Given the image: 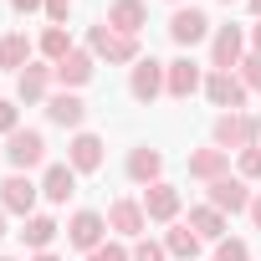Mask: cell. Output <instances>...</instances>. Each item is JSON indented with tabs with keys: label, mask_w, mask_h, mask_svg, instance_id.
Here are the masks:
<instances>
[{
	"label": "cell",
	"mask_w": 261,
	"mask_h": 261,
	"mask_svg": "<svg viewBox=\"0 0 261 261\" xmlns=\"http://www.w3.org/2000/svg\"><path fill=\"white\" fill-rule=\"evenodd\" d=\"M205 97L220 108V113H246V82L236 72H205Z\"/></svg>",
	"instance_id": "10"
},
{
	"label": "cell",
	"mask_w": 261,
	"mask_h": 261,
	"mask_svg": "<svg viewBox=\"0 0 261 261\" xmlns=\"http://www.w3.org/2000/svg\"><path fill=\"white\" fill-rule=\"evenodd\" d=\"M0 236H6V210H0Z\"/></svg>",
	"instance_id": "39"
},
{
	"label": "cell",
	"mask_w": 261,
	"mask_h": 261,
	"mask_svg": "<svg viewBox=\"0 0 261 261\" xmlns=\"http://www.w3.org/2000/svg\"><path fill=\"white\" fill-rule=\"evenodd\" d=\"M220 6H236V0H220Z\"/></svg>",
	"instance_id": "40"
},
{
	"label": "cell",
	"mask_w": 261,
	"mask_h": 261,
	"mask_svg": "<svg viewBox=\"0 0 261 261\" xmlns=\"http://www.w3.org/2000/svg\"><path fill=\"white\" fill-rule=\"evenodd\" d=\"M51 72H57L62 92H77V87H87V82H92V72H97V57H92L87 46H72V51H67V57H62Z\"/></svg>",
	"instance_id": "13"
},
{
	"label": "cell",
	"mask_w": 261,
	"mask_h": 261,
	"mask_svg": "<svg viewBox=\"0 0 261 261\" xmlns=\"http://www.w3.org/2000/svg\"><path fill=\"white\" fill-rule=\"evenodd\" d=\"M16 128H21V108H16L11 97H0V139H11Z\"/></svg>",
	"instance_id": "31"
},
{
	"label": "cell",
	"mask_w": 261,
	"mask_h": 261,
	"mask_svg": "<svg viewBox=\"0 0 261 261\" xmlns=\"http://www.w3.org/2000/svg\"><path fill=\"white\" fill-rule=\"evenodd\" d=\"M164 92H169L174 102H190L195 92H205V67H200V62H190V57L164 62Z\"/></svg>",
	"instance_id": "8"
},
{
	"label": "cell",
	"mask_w": 261,
	"mask_h": 261,
	"mask_svg": "<svg viewBox=\"0 0 261 261\" xmlns=\"http://www.w3.org/2000/svg\"><path fill=\"white\" fill-rule=\"evenodd\" d=\"M174 6H185V0H174Z\"/></svg>",
	"instance_id": "42"
},
{
	"label": "cell",
	"mask_w": 261,
	"mask_h": 261,
	"mask_svg": "<svg viewBox=\"0 0 261 261\" xmlns=\"http://www.w3.org/2000/svg\"><path fill=\"white\" fill-rule=\"evenodd\" d=\"M102 241H108V215H97V210H77V215L67 220V246H77L82 256L97 251Z\"/></svg>",
	"instance_id": "11"
},
{
	"label": "cell",
	"mask_w": 261,
	"mask_h": 261,
	"mask_svg": "<svg viewBox=\"0 0 261 261\" xmlns=\"http://www.w3.org/2000/svg\"><path fill=\"white\" fill-rule=\"evenodd\" d=\"M246 11H251V16H256V21H261V0H246Z\"/></svg>",
	"instance_id": "37"
},
{
	"label": "cell",
	"mask_w": 261,
	"mask_h": 261,
	"mask_svg": "<svg viewBox=\"0 0 261 261\" xmlns=\"http://www.w3.org/2000/svg\"><path fill=\"white\" fill-rule=\"evenodd\" d=\"M185 164H190V179H200V185H215V179L230 174V154L215 149V144H210V149H195Z\"/></svg>",
	"instance_id": "20"
},
{
	"label": "cell",
	"mask_w": 261,
	"mask_h": 261,
	"mask_svg": "<svg viewBox=\"0 0 261 261\" xmlns=\"http://www.w3.org/2000/svg\"><path fill=\"white\" fill-rule=\"evenodd\" d=\"M31 51H36V41H31L26 31H6V36H0V67L26 72V67H31Z\"/></svg>",
	"instance_id": "22"
},
{
	"label": "cell",
	"mask_w": 261,
	"mask_h": 261,
	"mask_svg": "<svg viewBox=\"0 0 261 261\" xmlns=\"http://www.w3.org/2000/svg\"><path fill=\"white\" fill-rule=\"evenodd\" d=\"M36 51H41V62H51V67H57V62L72 51V31H67V26H46V31L36 36Z\"/></svg>",
	"instance_id": "26"
},
{
	"label": "cell",
	"mask_w": 261,
	"mask_h": 261,
	"mask_svg": "<svg viewBox=\"0 0 261 261\" xmlns=\"http://www.w3.org/2000/svg\"><path fill=\"white\" fill-rule=\"evenodd\" d=\"M0 261H16V256H0Z\"/></svg>",
	"instance_id": "41"
},
{
	"label": "cell",
	"mask_w": 261,
	"mask_h": 261,
	"mask_svg": "<svg viewBox=\"0 0 261 261\" xmlns=\"http://www.w3.org/2000/svg\"><path fill=\"white\" fill-rule=\"evenodd\" d=\"M190 230H195L200 241H210V246H215V241H225L230 220H225V215H220L215 205H195V210H190Z\"/></svg>",
	"instance_id": "23"
},
{
	"label": "cell",
	"mask_w": 261,
	"mask_h": 261,
	"mask_svg": "<svg viewBox=\"0 0 261 261\" xmlns=\"http://www.w3.org/2000/svg\"><path fill=\"white\" fill-rule=\"evenodd\" d=\"M36 200H41V185L31 174H6V179H0V210H6V215L31 220L36 215Z\"/></svg>",
	"instance_id": "5"
},
{
	"label": "cell",
	"mask_w": 261,
	"mask_h": 261,
	"mask_svg": "<svg viewBox=\"0 0 261 261\" xmlns=\"http://www.w3.org/2000/svg\"><path fill=\"white\" fill-rule=\"evenodd\" d=\"M31 261H62V256H51V251H36V256H31Z\"/></svg>",
	"instance_id": "38"
},
{
	"label": "cell",
	"mask_w": 261,
	"mask_h": 261,
	"mask_svg": "<svg viewBox=\"0 0 261 261\" xmlns=\"http://www.w3.org/2000/svg\"><path fill=\"white\" fill-rule=\"evenodd\" d=\"M134 261H169V251H164V241H139Z\"/></svg>",
	"instance_id": "32"
},
{
	"label": "cell",
	"mask_w": 261,
	"mask_h": 261,
	"mask_svg": "<svg viewBox=\"0 0 261 261\" xmlns=\"http://www.w3.org/2000/svg\"><path fill=\"white\" fill-rule=\"evenodd\" d=\"M246 41H251V51H256V57H261V21H256V26H251V31H246Z\"/></svg>",
	"instance_id": "36"
},
{
	"label": "cell",
	"mask_w": 261,
	"mask_h": 261,
	"mask_svg": "<svg viewBox=\"0 0 261 261\" xmlns=\"http://www.w3.org/2000/svg\"><path fill=\"white\" fill-rule=\"evenodd\" d=\"M108 230H118L123 241H139L144 230H149V215H144V200H113L108 205Z\"/></svg>",
	"instance_id": "14"
},
{
	"label": "cell",
	"mask_w": 261,
	"mask_h": 261,
	"mask_svg": "<svg viewBox=\"0 0 261 261\" xmlns=\"http://www.w3.org/2000/svg\"><path fill=\"white\" fill-rule=\"evenodd\" d=\"M246 215H251V225L261 230V190H256V200H251V210H246Z\"/></svg>",
	"instance_id": "35"
},
{
	"label": "cell",
	"mask_w": 261,
	"mask_h": 261,
	"mask_svg": "<svg viewBox=\"0 0 261 261\" xmlns=\"http://www.w3.org/2000/svg\"><path fill=\"white\" fill-rule=\"evenodd\" d=\"M210 144L225 149V154L256 149V144H261V118H256V113H220L215 128H210Z\"/></svg>",
	"instance_id": "1"
},
{
	"label": "cell",
	"mask_w": 261,
	"mask_h": 261,
	"mask_svg": "<svg viewBox=\"0 0 261 261\" xmlns=\"http://www.w3.org/2000/svg\"><path fill=\"white\" fill-rule=\"evenodd\" d=\"M72 6H77V0H46V21H51V26H67Z\"/></svg>",
	"instance_id": "33"
},
{
	"label": "cell",
	"mask_w": 261,
	"mask_h": 261,
	"mask_svg": "<svg viewBox=\"0 0 261 261\" xmlns=\"http://www.w3.org/2000/svg\"><path fill=\"white\" fill-rule=\"evenodd\" d=\"M210 36H215V26H210V16H205L200 6H179V11L169 16V41H174V46L190 51V46H200V41H210Z\"/></svg>",
	"instance_id": "6"
},
{
	"label": "cell",
	"mask_w": 261,
	"mask_h": 261,
	"mask_svg": "<svg viewBox=\"0 0 261 261\" xmlns=\"http://www.w3.org/2000/svg\"><path fill=\"white\" fill-rule=\"evenodd\" d=\"M123 169H128V179H134V185L149 190V185L164 179V154L149 149V144H139V149H128V164H123Z\"/></svg>",
	"instance_id": "18"
},
{
	"label": "cell",
	"mask_w": 261,
	"mask_h": 261,
	"mask_svg": "<svg viewBox=\"0 0 261 261\" xmlns=\"http://www.w3.org/2000/svg\"><path fill=\"white\" fill-rule=\"evenodd\" d=\"M57 236H62V225H57L51 215H31V220H21V241H26L31 256H36V251H51Z\"/></svg>",
	"instance_id": "24"
},
{
	"label": "cell",
	"mask_w": 261,
	"mask_h": 261,
	"mask_svg": "<svg viewBox=\"0 0 261 261\" xmlns=\"http://www.w3.org/2000/svg\"><path fill=\"white\" fill-rule=\"evenodd\" d=\"M87 261H134V251H128L123 241H102L97 251H87Z\"/></svg>",
	"instance_id": "30"
},
{
	"label": "cell",
	"mask_w": 261,
	"mask_h": 261,
	"mask_svg": "<svg viewBox=\"0 0 261 261\" xmlns=\"http://www.w3.org/2000/svg\"><path fill=\"white\" fill-rule=\"evenodd\" d=\"M236 77L246 82V92H261V57H256V51H246V57H241V67H236Z\"/></svg>",
	"instance_id": "28"
},
{
	"label": "cell",
	"mask_w": 261,
	"mask_h": 261,
	"mask_svg": "<svg viewBox=\"0 0 261 261\" xmlns=\"http://www.w3.org/2000/svg\"><path fill=\"white\" fill-rule=\"evenodd\" d=\"M236 174H241L246 185H251V179H261V144H256V149H241V154H236Z\"/></svg>",
	"instance_id": "27"
},
{
	"label": "cell",
	"mask_w": 261,
	"mask_h": 261,
	"mask_svg": "<svg viewBox=\"0 0 261 261\" xmlns=\"http://www.w3.org/2000/svg\"><path fill=\"white\" fill-rule=\"evenodd\" d=\"M87 51H92L97 62H113V67H134V62H139V36H123V31H113L108 21H97V26L87 31Z\"/></svg>",
	"instance_id": "2"
},
{
	"label": "cell",
	"mask_w": 261,
	"mask_h": 261,
	"mask_svg": "<svg viewBox=\"0 0 261 261\" xmlns=\"http://www.w3.org/2000/svg\"><path fill=\"white\" fill-rule=\"evenodd\" d=\"M6 164H11V174H26V169L46 164V134L41 128H16L6 139Z\"/></svg>",
	"instance_id": "3"
},
{
	"label": "cell",
	"mask_w": 261,
	"mask_h": 261,
	"mask_svg": "<svg viewBox=\"0 0 261 261\" xmlns=\"http://www.w3.org/2000/svg\"><path fill=\"white\" fill-rule=\"evenodd\" d=\"M41 108H46V123H57V128H72V134L87 123V102H82L77 92H51Z\"/></svg>",
	"instance_id": "17"
},
{
	"label": "cell",
	"mask_w": 261,
	"mask_h": 261,
	"mask_svg": "<svg viewBox=\"0 0 261 261\" xmlns=\"http://www.w3.org/2000/svg\"><path fill=\"white\" fill-rule=\"evenodd\" d=\"M246 51H251V41H246L241 26H215V36H210V72H236Z\"/></svg>",
	"instance_id": "7"
},
{
	"label": "cell",
	"mask_w": 261,
	"mask_h": 261,
	"mask_svg": "<svg viewBox=\"0 0 261 261\" xmlns=\"http://www.w3.org/2000/svg\"><path fill=\"white\" fill-rule=\"evenodd\" d=\"M16 16H31V11H46V0H11Z\"/></svg>",
	"instance_id": "34"
},
{
	"label": "cell",
	"mask_w": 261,
	"mask_h": 261,
	"mask_svg": "<svg viewBox=\"0 0 261 261\" xmlns=\"http://www.w3.org/2000/svg\"><path fill=\"white\" fill-rule=\"evenodd\" d=\"M77 195V169L72 164H46V174H41V200L46 205H67Z\"/></svg>",
	"instance_id": "21"
},
{
	"label": "cell",
	"mask_w": 261,
	"mask_h": 261,
	"mask_svg": "<svg viewBox=\"0 0 261 261\" xmlns=\"http://www.w3.org/2000/svg\"><path fill=\"white\" fill-rule=\"evenodd\" d=\"M102 159H108V144H102L97 134H87V128H77L72 144H67V164H72L77 174H97Z\"/></svg>",
	"instance_id": "12"
},
{
	"label": "cell",
	"mask_w": 261,
	"mask_h": 261,
	"mask_svg": "<svg viewBox=\"0 0 261 261\" xmlns=\"http://www.w3.org/2000/svg\"><path fill=\"white\" fill-rule=\"evenodd\" d=\"M102 21H108L113 31H123V36H144V26H149V6H144V0H113Z\"/></svg>",
	"instance_id": "19"
},
{
	"label": "cell",
	"mask_w": 261,
	"mask_h": 261,
	"mask_svg": "<svg viewBox=\"0 0 261 261\" xmlns=\"http://www.w3.org/2000/svg\"><path fill=\"white\" fill-rule=\"evenodd\" d=\"M128 97L134 102H154V97H164V62H154V57H139L134 67H128Z\"/></svg>",
	"instance_id": "9"
},
{
	"label": "cell",
	"mask_w": 261,
	"mask_h": 261,
	"mask_svg": "<svg viewBox=\"0 0 261 261\" xmlns=\"http://www.w3.org/2000/svg\"><path fill=\"white\" fill-rule=\"evenodd\" d=\"M200 246H205V241L190 230V220H174V225L164 230V251H169L174 261H195V256H200Z\"/></svg>",
	"instance_id": "25"
},
{
	"label": "cell",
	"mask_w": 261,
	"mask_h": 261,
	"mask_svg": "<svg viewBox=\"0 0 261 261\" xmlns=\"http://www.w3.org/2000/svg\"><path fill=\"white\" fill-rule=\"evenodd\" d=\"M215 261H251V246L236 241V236H225V241H215Z\"/></svg>",
	"instance_id": "29"
},
{
	"label": "cell",
	"mask_w": 261,
	"mask_h": 261,
	"mask_svg": "<svg viewBox=\"0 0 261 261\" xmlns=\"http://www.w3.org/2000/svg\"><path fill=\"white\" fill-rule=\"evenodd\" d=\"M179 205H185V200H179V190H174L169 179H159V185L144 190V215L159 220V225H174V220H179Z\"/></svg>",
	"instance_id": "16"
},
{
	"label": "cell",
	"mask_w": 261,
	"mask_h": 261,
	"mask_svg": "<svg viewBox=\"0 0 261 261\" xmlns=\"http://www.w3.org/2000/svg\"><path fill=\"white\" fill-rule=\"evenodd\" d=\"M51 82H57L51 62H31L26 72H16V102H46L51 97Z\"/></svg>",
	"instance_id": "15"
},
{
	"label": "cell",
	"mask_w": 261,
	"mask_h": 261,
	"mask_svg": "<svg viewBox=\"0 0 261 261\" xmlns=\"http://www.w3.org/2000/svg\"><path fill=\"white\" fill-rule=\"evenodd\" d=\"M251 200H256V190H251L241 174H225V179L205 185V205H215L220 215H246V210H251Z\"/></svg>",
	"instance_id": "4"
}]
</instances>
